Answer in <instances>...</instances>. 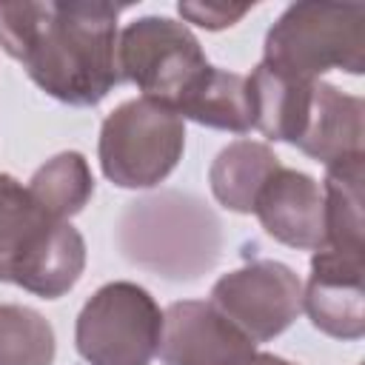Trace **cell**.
I'll return each mask as SVG.
<instances>
[{
	"label": "cell",
	"instance_id": "cell-12",
	"mask_svg": "<svg viewBox=\"0 0 365 365\" xmlns=\"http://www.w3.org/2000/svg\"><path fill=\"white\" fill-rule=\"evenodd\" d=\"M362 117H365V103L356 94H345L336 86L317 80L305 128L294 145L322 165L365 154L362 151V137H365Z\"/></svg>",
	"mask_w": 365,
	"mask_h": 365
},
{
	"label": "cell",
	"instance_id": "cell-14",
	"mask_svg": "<svg viewBox=\"0 0 365 365\" xmlns=\"http://www.w3.org/2000/svg\"><path fill=\"white\" fill-rule=\"evenodd\" d=\"M279 165L282 163L268 143L234 140L225 148H220L208 168L211 194L222 208L234 214H254L257 194Z\"/></svg>",
	"mask_w": 365,
	"mask_h": 365
},
{
	"label": "cell",
	"instance_id": "cell-9",
	"mask_svg": "<svg viewBox=\"0 0 365 365\" xmlns=\"http://www.w3.org/2000/svg\"><path fill=\"white\" fill-rule=\"evenodd\" d=\"M257 345L211 302L180 299L163 311V365H245Z\"/></svg>",
	"mask_w": 365,
	"mask_h": 365
},
{
	"label": "cell",
	"instance_id": "cell-18",
	"mask_svg": "<svg viewBox=\"0 0 365 365\" xmlns=\"http://www.w3.org/2000/svg\"><path fill=\"white\" fill-rule=\"evenodd\" d=\"M54 354V328L40 311L0 302V365H51Z\"/></svg>",
	"mask_w": 365,
	"mask_h": 365
},
{
	"label": "cell",
	"instance_id": "cell-6",
	"mask_svg": "<svg viewBox=\"0 0 365 365\" xmlns=\"http://www.w3.org/2000/svg\"><path fill=\"white\" fill-rule=\"evenodd\" d=\"M211 68L200 40L185 23L171 17L145 14L131 20L117 34V71L120 83H134L154 103L177 106Z\"/></svg>",
	"mask_w": 365,
	"mask_h": 365
},
{
	"label": "cell",
	"instance_id": "cell-10",
	"mask_svg": "<svg viewBox=\"0 0 365 365\" xmlns=\"http://www.w3.org/2000/svg\"><path fill=\"white\" fill-rule=\"evenodd\" d=\"M365 257L334 248L314 251L311 274L302 285V311L311 325L334 339L365 334Z\"/></svg>",
	"mask_w": 365,
	"mask_h": 365
},
{
	"label": "cell",
	"instance_id": "cell-20",
	"mask_svg": "<svg viewBox=\"0 0 365 365\" xmlns=\"http://www.w3.org/2000/svg\"><path fill=\"white\" fill-rule=\"evenodd\" d=\"M245 365H297V362H288V359H282V356H274V354H262V351H257Z\"/></svg>",
	"mask_w": 365,
	"mask_h": 365
},
{
	"label": "cell",
	"instance_id": "cell-19",
	"mask_svg": "<svg viewBox=\"0 0 365 365\" xmlns=\"http://www.w3.org/2000/svg\"><path fill=\"white\" fill-rule=\"evenodd\" d=\"M180 17L188 20V23H197L208 31H220V29H228L234 26L237 20H242L251 6H225V3H180L177 6Z\"/></svg>",
	"mask_w": 365,
	"mask_h": 365
},
{
	"label": "cell",
	"instance_id": "cell-3",
	"mask_svg": "<svg viewBox=\"0 0 365 365\" xmlns=\"http://www.w3.org/2000/svg\"><path fill=\"white\" fill-rule=\"evenodd\" d=\"M83 268L80 231L46 214L17 177L0 174V282L57 299L77 285Z\"/></svg>",
	"mask_w": 365,
	"mask_h": 365
},
{
	"label": "cell",
	"instance_id": "cell-1",
	"mask_svg": "<svg viewBox=\"0 0 365 365\" xmlns=\"http://www.w3.org/2000/svg\"><path fill=\"white\" fill-rule=\"evenodd\" d=\"M111 3H0V46L40 91L88 108L120 83L117 17Z\"/></svg>",
	"mask_w": 365,
	"mask_h": 365
},
{
	"label": "cell",
	"instance_id": "cell-15",
	"mask_svg": "<svg viewBox=\"0 0 365 365\" xmlns=\"http://www.w3.org/2000/svg\"><path fill=\"white\" fill-rule=\"evenodd\" d=\"M362 160L365 154L345 157L325 165L322 205H325V248L365 257V217H362Z\"/></svg>",
	"mask_w": 365,
	"mask_h": 365
},
{
	"label": "cell",
	"instance_id": "cell-4",
	"mask_svg": "<svg viewBox=\"0 0 365 365\" xmlns=\"http://www.w3.org/2000/svg\"><path fill=\"white\" fill-rule=\"evenodd\" d=\"M262 66L314 83L325 71H365L362 3H294L265 34Z\"/></svg>",
	"mask_w": 365,
	"mask_h": 365
},
{
	"label": "cell",
	"instance_id": "cell-2",
	"mask_svg": "<svg viewBox=\"0 0 365 365\" xmlns=\"http://www.w3.org/2000/svg\"><path fill=\"white\" fill-rule=\"evenodd\" d=\"M117 245L131 265L171 282H191L217 265L222 225L200 197L160 191L123 208Z\"/></svg>",
	"mask_w": 365,
	"mask_h": 365
},
{
	"label": "cell",
	"instance_id": "cell-8",
	"mask_svg": "<svg viewBox=\"0 0 365 365\" xmlns=\"http://www.w3.org/2000/svg\"><path fill=\"white\" fill-rule=\"evenodd\" d=\"M254 345L279 336L302 314V279L277 259H254L222 274L208 299Z\"/></svg>",
	"mask_w": 365,
	"mask_h": 365
},
{
	"label": "cell",
	"instance_id": "cell-7",
	"mask_svg": "<svg viewBox=\"0 0 365 365\" xmlns=\"http://www.w3.org/2000/svg\"><path fill=\"white\" fill-rule=\"evenodd\" d=\"M163 336V311L137 282L97 288L77 314L74 342L88 365H148Z\"/></svg>",
	"mask_w": 365,
	"mask_h": 365
},
{
	"label": "cell",
	"instance_id": "cell-13",
	"mask_svg": "<svg viewBox=\"0 0 365 365\" xmlns=\"http://www.w3.org/2000/svg\"><path fill=\"white\" fill-rule=\"evenodd\" d=\"M314 83L285 77V74L259 63L248 74L254 128L274 143H291L294 145L299 140L305 120H308V111H311Z\"/></svg>",
	"mask_w": 365,
	"mask_h": 365
},
{
	"label": "cell",
	"instance_id": "cell-16",
	"mask_svg": "<svg viewBox=\"0 0 365 365\" xmlns=\"http://www.w3.org/2000/svg\"><path fill=\"white\" fill-rule=\"evenodd\" d=\"M177 114L182 120H194L208 128L248 134L254 128L248 77L211 66L202 74V80L185 94V100L177 106Z\"/></svg>",
	"mask_w": 365,
	"mask_h": 365
},
{
	"label": "cell",
	"instance_id": "cell-17",
	"mask_svg": "<svg viewBox=\"0 0 365 365\" xmlns=\"http://www.w3.org/2000/svg\"><path fill=\"white\" fill-rule=\"evenodd\" d=\"M26 188L46 214L68 222L91 200L94 177L80 151H60L31 174Z\"/></svg>",
	"mask_w": 365,
	"mask_h": 365
},
{
	"label": "cell",
	"instance_id": "cell-5",
	"mask_svg": "<svg viewBox=\"0 0 365 365\" xmlns=\"http://www.w3.org/2000/svg\"><path fill=\"white\" fill-rule=\"evenodd\" d=\"M185 120L148 97L120 103L100 128V168L120 188H154L182 160Z\"/></svg>",
	"mask_w": 365,
	"mask_h": 365
},
{
	"label": "cell",
	"instance_id": "cell-11",
	"mask_svg": "<svg viewBox=\"0 0 365 365\" xmlns=\"http://www.w3.org/2000/svg\"><path fill=\"white\" fill-rule=\"evenodd\" d=\"M254 214L268 237L297 251L325 248V205L319 182L297 168L279 165L262 185Z\"/></svg>",
	"mask_w": 365,
	"mask_h": 365
}]
</instances>
